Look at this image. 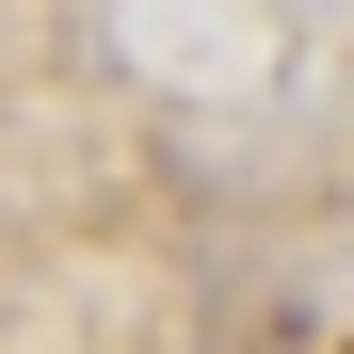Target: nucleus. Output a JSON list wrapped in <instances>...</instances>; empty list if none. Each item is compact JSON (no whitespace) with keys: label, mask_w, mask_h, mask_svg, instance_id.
I'll return each mask as SVG.
<instances>
[]
</instances>
